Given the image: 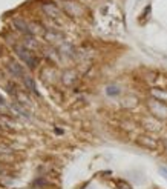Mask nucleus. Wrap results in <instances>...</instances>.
<instances>
[{
	"mask_svg": "<svg viewBox=\"0 0 167 189\" xmlns=\"http://www.w3.org/2000/svg\"><path fill=\"white\" fill-rule=\"evenodd\" d=\"M16 52L18 54V57L23 60V62L29 66V68H35V65H37V62H35V58L29 54V51L28 49H25V48H22V46H16Z\"/></svg>",
	"mask_w": 167,
	"mask_h": 189,
	"instance_id": "obj_1",
	"label": "nucleus"
},
{
	"mask_svg": "<svg viewBox=\"0 0 167 189\" xmlns=\"http://www.w3.org/2000/svg\"><path fill=\"white\" fill-rule=\"evenodd\" d=\"M9 66H11V71L14 72L16 76H23V71L20 69V66H18V65H16V63H11Z\"/></svg>",
	"mask_w": 167,
	"mask_h": 189,
	"instance_id": "obj_4",
	"label": "nucleus"
},
{
	"mask_svg": "<svg viewBox=\"0 0 167 189\" xmlns=\"http://www.w3.org/2000/svg\"><path fill=\"white\" fill-rule=\"evenodd\" d=\"M159 172L164 174L166 177H167V166H161V168H159Z\"/></svg>",
	"mask_w": 167,
	"mask_h": 189,
	"instance_id": "obj_8",
	"label": "nucleus"
},
{
	"mask_svg": "<svg viewBox=\"0 0 167 189\" xmlns=\"http://www.w3.org/2000/svg\"><path fill=\"white\" fill-rule=\"evenodd\" d=\"M43 11H45L48 16H51V17H57V16H58V9L55 8L54 5H49V3L43 5Z\"/></svg>",
	"mask_w": 167,
	"mask_h": 189,
	"instance_id": "obj_3",
	"label": "nucleus"
},
{
	"mask_svg": "<svg viewBox=\"0 0 167 189\" xmlns=\"http://www.w3.org/2000/svg\"><path fill=\"white\" fill-rule=\"evenodd\" d=\"M117 186H118L120 189H132V186H130L129 183H126V181H123V180H118V181H117Z\"/></svg>",
	"mask_w": 167,
	"mask_h": 189,
	"instance_id": "obj_5",
	"label": "nucleus"
},
{
	"mask_svg": "<svg viewBox=\"0 0 167 189\" xmlns=\"http://www.w3.org/2000/svg\"><path fill=\"white\" fill-rule=\"evenodd\" d=\"M25 83L31 88V91H35V85H34V82H32L31 77H25Z\"/></svg>",
	"mask_w": 167,
	"mask_h": 189,
	"instance_id": "obj_6",
	"label": "nucleus"
},
{
	"mask_svg": "<svg viewBox=\"0 0 167 189\" xmlns=\"http://www.w3.org/2000/svg\"><path fill=\"white\" fill-rule=\"evenodd\" d=\"M14 25L17 26V28H18L20 31L26 32V34H32V29H31V26H29L28 23L22 22V20H14Z\"/></svg>",
	"mask_w": 167,
	"mask_h": 189,
	"instance_id": "obj_2",
	"label": "nucleus"
},
{
	"mask_svg": "<svg viewBox=\"0 0 167 189\" xmlns=\"http://www.w3.org/2000/svg\"><path fill=\"white\" fill-rule=\"evenodd\" d=\"M108 94H109V96H117V94H118V88L117 86H109L108 88Z\"/></svg>",
	"mask_w": 167,
	"mask_h": 189,
	"instance_id": "obj_7",
	"label": "nucleus"
}]
</instances>
